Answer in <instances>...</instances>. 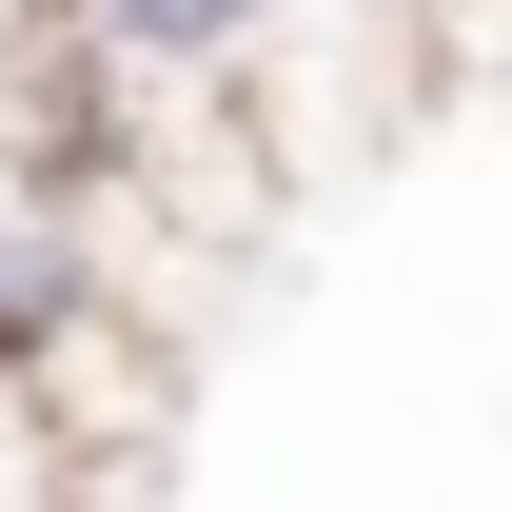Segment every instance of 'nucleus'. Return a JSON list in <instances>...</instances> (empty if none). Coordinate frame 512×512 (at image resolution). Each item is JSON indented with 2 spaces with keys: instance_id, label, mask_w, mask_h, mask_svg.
Masks as SVG:
<instances>
[{
  "instance_id": "f257e3e1",
  "label": "nucleus",
  "mask_w": 512,
  "mask_h": 512,
  "mask_svg": "<svg viewBox=\"0 0 512 512\" xmlns=\"http://www.w3.org/2000/svg\"><path fill=\"white\" fill-rule=\"evenodd\" d=\"M60 20H79L119 79H217V60L256 40V0H60Z\"/></svg>"
},
{
  "instance_id": "f03ea898",
  "label": "nucleus",
  "mask_w": 512,
  "mask_h": 512,
  "mask_svg": "<svg viewBox=\"0 0 512 512\" xmlns=\"http://www.w3.org/2000/svg\"><path fill=\"white\" fill-rule=\"evenodd\" d=\"M0 414H20V375H0Z\"/></svg>"
}]
</instances>
